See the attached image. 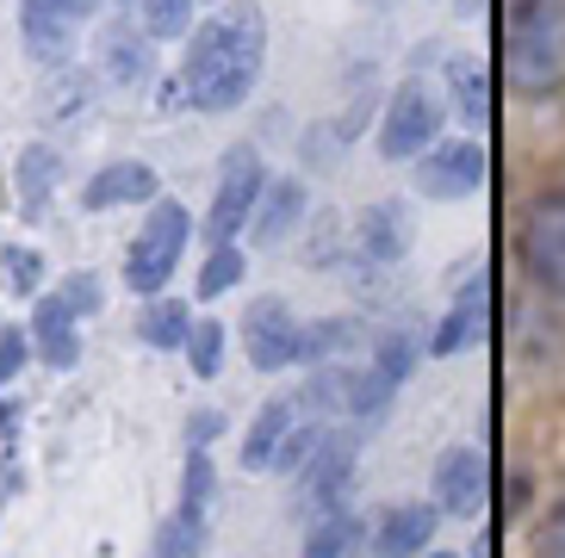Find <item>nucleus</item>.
Segmentation results:
<instances>
[{"mask_svg": "<svg viewBox=\"0 0 565 558\" xmlns=\"http://www.w3.org/2000/svg\"><path fill=\"white\" fill-rule=\"evenodd\" d=\"M267 68V19L255 0H236L224 13L200 19L186 32V63H181V87L193 112H236L255 94Z\"/></svg>", "mask_w": 565, "mask_h": 558, "instance_id": "f257e3e1", "label": "nucleus"}, {"mask_svg": "<svg viewBox=\"0 0 565 558\" xmlns=\"http://www.w3.org/2000/svg\"><path fill=\"white\" fill-rule=\"evenodd\" d=\"M503 68L515 94L553 99L565 87V0H515L503 19Z\"/></svg>", "mask_w": 565, "mask_h": 558, "instance_id": "f03ea898", "label": "nucleus"}, {"mask_svg": "<svg viewBox=\"0 0 565 558\" xmlns=\"http://www.w3.org/2000/svg\"><path fill=\"white\" fill-rule=\"evenodd\" d=\"M186 236H193V217H186L181 198H150V217H143V230L131 236V248H125V286L143 298L168 292V279H174V267H181V248Z\"/></svg>", "mask_w": 565, "mask_h": 558, "instance_id": "7ed1b4c3", "label": "nucleus"}, {"mask_svg": "<svg viewBox=\"0 0 565 558\" xmlns=\"http://www.w3.org/2000/svg\"><path fill=\"white\" fill-rule=\"evenodd\" d=\"M100 292H106L100 273H68L51 298H38V311H32V347L44 354V366L68 373V366L82 361V316H94L106 304Z\"/></svg>", "mask_w": 565, "mask_h": 558, "instance_id": "20e7f679", "label": "nucleus"}, {"mask_svg": "<svg viewBox=\"0 0 565 558\" xmlns=\"http://www.w3.org/2000/svg\"><path fill=\"white\" fill-rule=\"evenodd\" d=\"M515 255L534 292H547L565 304V181L541 186L529 198V212L515 224Z\"/></svg>", "mask_w": 565, "mask_h": 558, "instance_id": "39448f33", "label": "nucleus"}, {"mask_svg": "<svg viewBox=\"0 0 565 558\" xmlns=\"http://www.w3.org/2000/svg\"><path fill=\"white\" fill-rule=\"evenodd\" d=\"M441 137V94L423 75H404L385 99V125H380V155L385 162H416L423 149Z\"/></svg>", "mask_w": 565, "mask_h": 558, "instance_id": "423d86ee", "label": "nucleus"}, {"mask_svg": "<svg viewBox=\"0 0 565 558\" xmlns=\"http://www.w3.org/2000/svg\"><path fill=\"white\" fill-rule=\"evenodd\" d=\"M411 373H416V335L411 329H385L380 347L366 354V366H354L349 378V416L354 422H380Z\"/></svg>", "mask_w": 565, "mask_h": 558, "instance_id": "0eeeda50", "label": "nucleus"}, {"mask_svg": "<svg viewBox=\"0 0 565 558\" xmlns=\"http://www.w3.org/2000/svg\"><path fill=\"white\" fill-rule=\"evenodd\" d=\"M484 174H491V155H484L479 137H435L423 155H416V193L423 198H466V193H479Z\"/></svg>", "mask_w": 565, "mask_h": 558, "instance_id": "6e6552de", "label": "nucleus"}, {"mask_svg": "<svg viewBox=\"0 0 565 558\" xmlns=\"http://www.w3.org/2000/svg\"><path fill=\"white\" fill-rule=\"evenodd\" d=\"M361 465V428H323V441L311 447V460L299 465V496L305 509L323 515L349 496V477Z\"/></svg>", "mask_w": 565, "mask_h": 558, "instance_id": "1a4fd4ad", "label": "nucleus"}, {"mask_svg": "<svg viewBox=\"0 0 565 558\" xmlns=\"http://www.w3.org/2000/svg\"><path fill=\"white\" fill-rule=\"evenodd\" d=\"M262 186H267L262 155H255V149H231V155H224V174H217L212 212H205V236H212V243H231V236L249 224Z\"/></svg>", "mask_w": 565, "mask_h": 558, "instance_id": "9d476101", "label": "nucleus"}, {"mask_svg": "<svg viewBox=\"0 0 565 558\" xmlns=\"http://www.w3.org/2000/svg\"><path fill=\"white\" fill-rule=\"evenodd\" d=\"M100 13V0H19V32L38 63H63L82 25Z\"/></svg>", "mask_w": 565, "mask_h": 558, "instance_id": "9b49d317", "label": "nucleus"}, {"mask_svg": "<svg viewBox=\"0 0 565 558\" xmlns=\"http://www.w3.org/2000/svg\"><path fill=\"white\" fill-rule=\"evenodd\" d=\"M243 347H249L255 373H286L305 347V329L292 316V304L286 298H255L249 316H243Z\"/></svg>", "mask_w": 565, "mask_h": 558, "instance_id": "f8f14e48", "label": "nucleus"}, {"mask_svg": "<svg viewBox=\"0 0 565 558\" xmlns=\"http://www.w3.org/2000/svg\"><path fill=\"white\" fill-rule=\"evenodd\" d=\"M435 509L454 515V522H472L484 509V496H491V460H484V447H448L441 460H435Z\"/></svg>", "mask_w": 565, "mask_h": 558, "instance_id": "ddd939ff", "label": "nucleus"}, {"mask_svg": "<svg viewBox=\"0 0 565 558\" xmlns=\"http://www.w3.org/2000/svg\"><path fill=\"white\" fill-rule=\"evenodd\" d=\"M411 248V205L404 198H373L354 224V255L366 267H398Z\"/></svg>", "mask_w": 565, "mask_h": 558, "instance_id": "4468645a", "label": "nucleus"}, {"mask_svg": "<svg viewBox=\"0 0 565 558\" xmlns=\"http://www.w3.org/2000/svg\"><path fill=\"white\" fill-rule=\"evenodd\" d=\"M435 527H441L435 503H398V509H385L380 527H373V558H416L435 540Z\"/></svg>", "mask_w": 565, "mask_h": 558, "instance_id": "2eb2a0df", "label": "nucleus"}, {"mask_svg": "<svg viewBox=\"0 0 565 558\" xmlns=\"http://www.w3.org/2000/svg\"><path fill=\"white\" fill-rule=\"evenodd\" d=\"M156 193H162V186H156L150 162H106L100 174L82 186V205L87 212H118V205H150Z\"/></svg>", "mask_w": 565, "mask_h": 558, "instance_id": "dca6fc26", "label": "nucleus"}, {"mask_svg": "<svg viewBox=\"0 0 565 558\" xmlns=\"http://www.w3.org/2000/svg\"><path fill=\"white\" fill-rule=\"evenodd\" d=\"M305 181H292V174H274V181L262 186V198H255V212H249V230L255 243H286V236L299 230V217H305Z\"/></svg>", "mask_w": 565, "mask_h": 558, "instance_id": "f3484780", "label": "nucleus"}, {"mask_svg": "<svg viewBox=\"0 0 565 558\" xmlns=\"http://www.w3.org/2000/svg\"><path fill=\"white\" fill-rule=\"evenodd\" d=\"M56 181H63V155H56L51 143L19 149V162H13V193H19V217H25V224H38V217L51 212Z\"/></svg>", "mask_w": 565, "mask_h": 558, "instance_id": "a211bd4d", "label": "nucleus"}, {"mask_svg": "<svg viewBox=\"0 0 565 558\" xmlns=\"http://www.w3.org/2000/svg\"><path fill=\"white\" fill-rule=\"evenodd\" d=\"M150 32H137V25H106L100 32V75L106 82H118V87H137L143 75H150Z\"/></svg>", "mask_w": 565, "mask_h": 558, "instance_id": "6ab92c4d", "label": "nucleus"}, {"mask_svg": "<svg viewBox=\"0 0 565 558\" xmlns=\"http://www.w3.org/2000/svg\"><path fill=\"white\" fill-rule=\"evenodd\" d=\"M484 311H491V279H472V286H466L460 298H454V311L441 316V329H435V342H429V354L435 361H448V354H460L466 342H472V335H479L484 329Z\"/></svg>", "mask_w": 565, "mask_h": 558, "instance_id": "aec40b11", "label": "nucleus"}, {"mask_svg": "<svg viewBox=\"0 0 565 558\" xmlns=\"http://www.w3.org/2000/svg\"><path fill=\"white\" fill-rule=\"evenodd\" d=\"M292 422H299V404H292V397H274V404H262V416L249 422V441H243V472H267Z\"/></svg>", "mask_w": 565, "mask_h": 558, "instance_id": "412c9836", "label": "nucleus"}, {"mask_svg": "<svg viewBox=\"0 0 565 558\" xmlns=\"http://www.w3.org/2000/svg\"><path fill=\"white\" fill-rule=\"evenodd\" d=\"M205 540H212V509H193V503H181V509L162 522L150 558H200Z\"/></svg>", "mask_w": 565, "mask_h": 558, "instance_id": "4be33fe9", "label": "nucleus"}, {"mask_svg": "<svg viewBox=\"0 0 565 558\" xmlns=\"http://www.w3.org/2000/svg\"><path fill=\"white\" fill-rule=\"evenodd\" d=\"M137 335H143V347H186V335H193V311H186V298H162V292H156L150 304H143V316H137Z\"/></svg>", "mask_w": 565, "mask_h": 558, "instance_id": "5701e85b", "label": "nucleus"}, {"mask_svg": "<svg viewBox=\"0 0 565 558\" xmlns=\"http://www.w3.org/2000/svg\"><path fill=\"white\" fill-rule=\"evenodd\" d=\"M354 540H361V515L335 503V509H323V515L311 522V534H305V552H299V558H349Z\"/></svg>", "mask_w": 565, "mask_h": 558, "instance_id": "b1692460", "label": "nucleus"}, {"mask_svg": "<svg viewBox=\"0 0 565 558\" xmlns=\"http://www.w3.org/2000/svg\"><path fill=\"white\" fill-rule=\"evenodd\" d=\"M137 13H143V32L168 44V37H186L193 25H200V19H193L200 0H137Z\"/></svg>", "mask_w": 565, "mask_h": 558, "instance_id": "393cba45", "label": "nucleus"}, {"mask_svg": "<svg viewBox=\"0 0 565 558\" xmlns=\"http://www.w3.org/2000/svg\"><path fill=\"white\" fill-rule=\"evenodd\" d=\"M186 366H193V378H217V366H224V323L217 316L193 323V335H186Z\"/></svg>", "mask_w": 565, "mask_h": 558, "instance_id": "a878e982", "label": "nucleus"}, {"mask_svg": "<svg viewBox=\"0 0 565 558\" xmlns=\"http://www.w3.org/2000/svg\"><path fill=\"white\" fill-rule=\"evenodd\" d=\"M361 335V323L354 316H330V323H317V329H305V347H299V361H311V366H323V361H335L342 347Z\"/></svg>", "mask_w": 565, "mask_h": 558, "instance_id": "bb28decb", "label": "nucleus"}, {"mask_svg": "<svg viewBox=\"0 0 565 558\" xmlns=\"http://www.w3.org/2000/svg\"><path fill=\"white\" fill-rule=\"evenodd\" d=\"M243 248H231V243H212V255H205V267H200V292L193 298H224L243 279Z\"/></svg>", "mask_w": 565, "mask_h": 558, "instance_id": "cd10ccee", "label": "nucleus"}, {"mask_svg": "<svg viewBox=\"0 0 565 558\" xmlns=\"http://www.w3.org/2000/svg\"><path fill=\"white\" fill-rule=\"evenodd\" d=\"M0 286L19 298H32L38 286H44V261H38V248H0Z\"/></svg>", "mask_w": 565, "mask_h": 558, "instance_id": "c85d7f7f", "label": "nucleus"}, {"mask_svg": "<svg viewBox=\"0 0 565 558\" xmlns=\"http://www.w3.org/2000/svg\"><path fill=\"white\" fill-rule=\"evenodd\" d=\"M212 496H217V472H212V453H205V447H186L181 503H193V509H212Z\"/></svg>", "mask_w": 565, "mask_h": 558, "instance_id": "c756f323", "label": "nucleus"}, {"mask_svg": "<svg viewBox=\"0 0 565 558\" xmlns=\"http://www.w3.org/2000/svg\"><path fill=\"white\" fill-rule=\"evenodd\" d=\"M529 546H534V558H565V491L553 496L547 509H541V522H534Z\"/></svg>", "mask_w": 565, "mask_h": 558, "instance_id": "7c9ffc66", "label": "nucleus"}, {"mask_svg": "<svg viewBox=\"0 0 565 558\" xmlns=\"http://www.w3.org/2000/svg\"><path fill=\"white\" fill-rule=\"evenodd\" d=\"M323 441V428L317 422H292L286 428V441H280V453H274V465H267V472H299L305 460H311V447Z\"/></svg>", "mask_w": 565, "mask_h": 558, "instance_id": "2f4dec72", "label": "nucleus"}, {"mask_svg": "<svg viewBox=\"0 0 565 558\" xmlns=\"http://www.w3.org/2000/svg\"><path fill=\"white\" fill-rule=\"evenodd\" d=\"M448 82H454V94H460L454 106H460V112L472 118V125H484V112H491V99H484V75H479V68L466 75V63H454V68H448Z\"/></svg>", "mask_w": 565, "mask_h": 558, "instance_id": "473e14b6", "label": "nucleus"}, {"mask_svg": "<svg viewBox=\"0 0 565 558\" xmlns=\"http://www.w3.org/2000/svg\"><path fill=\"white\" fill-rule=\"evenodd\" d=\"M32 361V329H0V391L13 385Z\"/></svg>", "mask_w": 565, "mask_h": 558, "instance_id": "72a5a7b5", "label": "nucleus"}, {"mask_svg": "<svg viewBox=\"0 0 565 558\" xmlns=\"http://www.w3.org/2000/svg\"><path fill=\"white\" fill-rule=\"evenodd\" d=\"M217 428H224V416H217V410H200L193 422H186V447H205V441L217 434Z\"/></svg>", "mask_w": 565, "mask_h": 558, "instance_id": "f704fd0d", "label": "nucleus"}, {"mask_svg": "<svg viewBox=\"0 0 565 558\" xmlns=\"http://www.w3.org/2000/svg\"><path fill=\"white\" fill-rule=\"evenodd\" d=\"M19 484H25V477H19V465L7 460V465H0V503H7V491H19Z\"/></svg>", "mask_w": 565, "mask_h": 558, "instance_id": "c9c22d12", "label": "nucleus"}, {"mask_svg": "<svg viewBox=\"0 0 565 558\" xmlns=\"http://www.w3.org/2000/svg\"><path fill=\"white\" fill-rule=\"evenodd\" d=\"M429 558H460V552H429Z\"/></svg>", "mask_w": 565, "mask_h": 558, "instance_id": "e433bc0d", "label": "nucleus"}, {"mask_svg": "<svg viewBox=\"0 0 565 558\" xmlns=\"http://www.w3.org/2000/svg\"><path fill=\"white\" fill-rule=\"evenodd\" d=\"M366 7H392V0H366Z\"/></svg>", "mask_w": 565, "mask_h": 558, "instance_id": "4c0bfd02", "label": "nucleus"}]
</instances>
